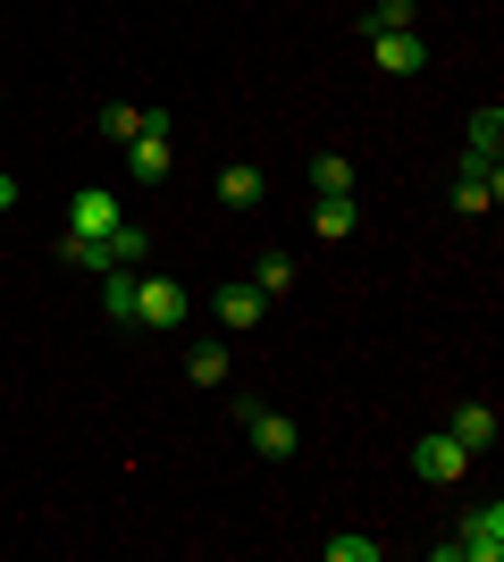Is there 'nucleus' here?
Here are the masks:
<instances>
[{"label": "nucleus", "mask_w": 504, "mask_h": 562, "mask_svg": "<svg viewBox=\"0 0 504 562\" xmlns=\"http://www.w3.org/2000/svg\"><path fill=\"white\" fill-rule=\"evenodd\" d=\"M186 311H193V294L177 278H135V328L168 336V328H186Z\"/></svg>", "instance_id": "obj_1"}, {"label": "nucleus", "mask_w": 504, "mask_h": 562, "mask_svg": "<svg viewBox=\"0 0 504 562\" xmlns=\"http://www.w3.org/2000/svg\"><path fill=\"white\" fill-rule=\"evenodd\" d=\"M437 554L446 562H496L504 554V504H480V513L462 520V538H446Z\"/></svg>", "instance_id": "obj_2"}, {"label": "nucleus", "mask_w": 504, "mask_h": 562, "mask_svg": "<svg viewBox=\"0 0 504 562\" xmlns=\"http://www.w3.org/2000/svg\"><path fill=\"white\" fill-rule=\"evenodd\" d=\"M168 110H144V126H135V143H126V168H135V186H160L168 177Z\"/></svg>", "instance_id": "obj_3"}, {"label": "nucleus", "mask_w": 504, "mask_h": 562, "mask_svg": "<svg viewBox=\"0 0 504 562\" xmlns=\"http://www.w3.org/2000/svg\"><path fill=\"white\" fill-rule=\"evenodd\" d=\"M504 202V168L496 160H462V177H455V211L462 218H480V211H496Z\"/></svg>", "instance_id": "obj_4"}, {"label": "nucleus", "mask_w": 504, "mask_h": 562, "mask_svg": "<svg viewBox=\"0 0 504 562\" xmlns=\"http://www.w3.org/2000/svg\"><path fill=\"white\" fill-rule=\"evenodd\" d=\"M211 311H219V328H261V311H269V294H261V285H253V278H227V285H219V294H211Z\"/></svg>", "instance_id": "obj_5"}, {"label": "nucleus", "mask_w": 504, "mask_h": 562, "mask_svg": "<svg viewBox=\"0 0 504 562\" xmlns=\"http://www.w3.org/2000/svg\"><path fill=\"white\" fill-rule=\"evenodd\" d=\"M412 470H421L429 487H446V479H462V470H471V453H462L455 437H446V428H429V437L412 446Z\"/></svg>", "instance_id": "obj_6"}, {"label": "nucleus", "mask_w": 504, "mask_h": 562, "mask_svg": "<svg viewBox=\"0 0 504 562\" xmlns=\"http://www.w3.org/2000/svg\"><path fill=\"white\" fill-rule=\"evenodd\" d=\"M370 59H379L387 76H412V68H429V50H421V25H395V34H370Z\"/></svg>", "instance_id": "obj_7"}, {"label": "nucleus", "mask_w": 504, "mask_h": 562, "mask_svg": "<svg viewBox=\"0 0 504 562\" xmlns=\"http://www.w3.org/2000/svg\"><path fill=\"white\" fill-rule=\"evenodd\" d=\"M244 428H253V453H269V462H287V453L303 446V428H294L287 412H269V403H261V412H253Z\"/></svg>", "instance_id": "obj_8"}, {"label": "nucleus", "mask_w": 504, "mask_h": 562, "mask_svg": "<svg viewBox=\"0 0 504 562\" xmlns=\"http://www.w3.org/2000/svg\"><path fill=\"white\" fill-rule=\"evenodd\" d=\"M446 437H455L462 453H488L496 446V412H488V403H462L455 420H446Z\"/></svg>", "instance_id": "obj_9"}, {"label": "nucleus", "mask_w": 504, "mask_h": 562, "mask_svg": "<svg viewBox=\"0 0 504 562\" xmlns=\"http://www.w3.org/2000/svg\"><path fill=\"white\" fill-rule=\"evenodd\" d=\"M269 193V177L253 160H236V168H219V202H227V211H253V202H261Z\"/></svg>", "instance_id": "obj_10"}, {"label": "nucleus", "mask_w": 504, "mask_h": 562, "mask_svg": "<svg viewBox=\"0 0 504 562\" xmlns=\"http://www.w3.org/2000/svg\"><path fill=\"white\" fill-rule=\"evenodd\" d=\"M462 160H504V110L488 101V110H471V151Z\"/></svg>", "instance_id": "obj_11"}, {"label": "nucleus", "mask_w": 504, "mask_h": 562, "mask_svg": "<svg viewBox=\"0 0 504 562\" xmlns=\"http://www.w3.org/2000/svg\"><path fill=\"white\" fill-rule=\"evenodd\" d=\"M101 311L119 328H135V269H101Z\"/></svg>", "instance_id": "obj_12"}, {"label": "nucleus", "mask_w": 504, "mask_h": 562, "mask_svg": "<svg viewBox=\"0 0 504 562\" xmlns=\"http://www.w3.org/2000/svg\"><path fill=\"white\" fill-rule=\"evenodd\" d=\"M312 227L328 235V244H345V235H354V193H320V211H312Z\"/></svg>", "instance_id": "obj_13"}, {"label": "nucleus", "mask_w": 504, "mask_h": 562, "mask_svg": "<svg viewBox=\"0 0 504 562\" xmlns=\"http://www.w3.org/2000/svg\"><path fill=\"white\" fill-rule=\"evenodd\" d=\"M186 378H193V386H227V345H193L186 352Z\"/></svg>", "instance_id": "obj_14"}, {"label": "nucleus", "mask_w": 504, "mask_h": 562, "mask_svg": "<svg viewBox=\"0 0 504 562\" xmlns=\"http://www.w3.org/2000/svg\"><path fill=\"white\" fill-rule=\"evenodd\" d=\"M312 193H354V160H345V151H320L312 160Z\"/></svg>", "instance_id": "obj_15"}, {"label": "nucleus", "mask_w": 504, "mask_h": 562, "mask_svg": "<svg viewBox=\"0 0 504 562\" xmlns=\"http://www.w3.org/2000/svg\"><path fill=\"white\" fill-rule=\"evenodd\" d=\"M253 285H261V294H287V285H294V260L287 252H261V260H253Z\"/></svg>", "instance_id": "obj_16"}, {"label": "nucleus", "mask_w": 504, "mask_h": 562, "mask_svg": "<svg viewBox=\"0 0 504 562\" xmlns=\"http://www.w3.org/2000/svg\"><path fill=\"white\" fill-rule=\"evenodd\" d=\"M395 25H412V0H370L361 34H395Z\"/></svg>", "instance_id": "obj_17"}, {"label": "nucleus", "mask_w": 504, "mask_h": 562, "mask_svg": "<svg viewBox=\"0 0 504 562\" xmlns=\"http://www.w3.org/2000/svg\"><path fill=\"white\" fill-rule=\"evenodd\" d=\"M93 126H101V135H110V143H135V126H144V110H126V101H110V110H101Z\"/></svg>", "instance_id": "obj_18"}, {"label": "nucleus", "mask_w": 504, "mask_h": 562, "mask_svg": "<svg viewBox=\"0 0 504 562\" xmlns=\"http://www.w3.org/2000/svg\"><path fill=\"white\" fill-rule=\"evenodd\" d=\"M328 562H379V538H328Z\"/></svg>", "instance_id": "obj_19"}, {"label": "nucleus", "mask_w": 504, "mask_h": 562, "mask_svg": "<svg viewBox=\"0 0 504 562\" xmlns=\"http://www.w3.org/2000/svg\"><path fill=\"white\" fill-rule=\"evenodd\" d=\"M0 211H18V177H0Z\"/></svg>", "instance_id": "obj_20"}]
</instances>
